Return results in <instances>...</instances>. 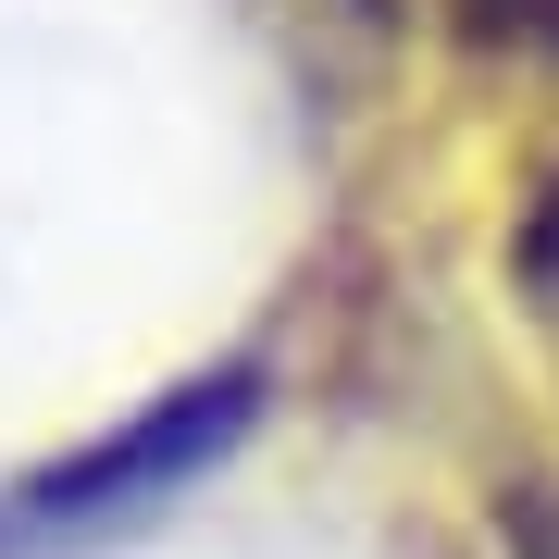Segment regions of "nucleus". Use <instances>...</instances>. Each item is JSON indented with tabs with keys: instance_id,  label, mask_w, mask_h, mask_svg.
I'll list each match as a JSON object with an SVG mask.
<instances>
[{
	"instance_id": "obj_3",
	"label": "nucleus",
	"mask_w": 559,
	"mask_h": 559,
	"mask_svg": "<svg viewBox=\"0 0 559 559\" xmlns=\"http://www.w3.org/2000/svg\"><path fill=\"white\" fill-rule=\"evenodd\" d=\"M510 286L559 323V162L535 175V200H522V224H510Z\"/></svg>"
},
{
	"instance_id": "obj_4",
	"label": "nucleus",
	"mask_w": 559,
	"mask_h": 559,
	"mask_svg": "<svg viewBox=\"0 0 559 559\" xmlns=\"http://www.w3.org/2000/svg\"><path fill=\"white\" fill-rule=\"evenodd\" d=\"M498 547H510V559H559V473L498 485Z\"/></svg>"
},
{
	"instance_id": "obj_1",
	"label": "nucleus",
	"mask_w": 559,
	"mask_h": 559,
	"mask_svg": "<svg viewBox=\"0 0 559 559\" xmlns=\"http://www.w3.org/2000/svg\"><path fill=\"white\" fill-rule=\"evenodd\" d=\"M261 423V373L249 360H224V373L200 385H175V399H150L124 436L100 448H75V460H50L38 485H13L0 498V535H75V522H112V510H150L162 485H187L200 460H224Z\"/></svg>"
},
{
	"instance_id": "obj_2",
	"label": "nucleus",
	"mask_w": 559,
	"mask_h": 559,
	"mask_svg": "<svg viewBox=\"0 0 559 559\" xmlns=\"http://www.w3.org/2000/svg\"><path fill=\"white\" fill-rule=\"evenodd\" d=\"M473 62H559V0H436Z\"/></svg>"
}]
</instances>
